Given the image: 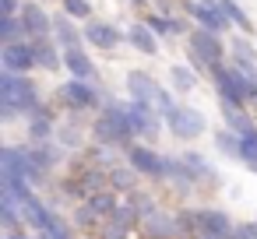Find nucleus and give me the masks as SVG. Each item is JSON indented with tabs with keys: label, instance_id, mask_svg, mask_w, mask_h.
Returning a JSON list of instances; mask_svg holds the SVG:
<instances>
[{
	"label": "nucleus",
	"instance_id": "obj_1",
	"mask_svg": "<svg viewBox=\"0 0 257 239\" xmlns=\"http://www.w3.org/2000/svg\"><path fill=\"white\" fill-rule=\"evenodd\" d=\"M43 109V99L36 92V81L29 74H15V71H4L0 74V120L11 123L18 116H29Z\"/></svg>",
	"mask_w": 257,
	"mask_h": 239
},
{
	"label": "nucleus",
	"instance_id": "obj_2",
	"mask_svg": "<svg viewBox=\"0 0 257 239\" xmlns=\"http://www.w3.org/2000/svg\"><path fill=\"white\" fill-rule=\"evenodd\" d=\"M92 141H106V144H116V148H131L134 141H138V134H134V127H131V113H127V102H116V99H109V102H102V109H99V116L92 120Z\"/></svg>",
	"mask_w": 257,
	"mask_h": 239
},
{
	"label": "nucleus",
	"instance_id": "obj_3",
	"mask_svg": "<svg viewBox=\"0 0 257 239\" xmlns=\"http://www.w3.org/2000/svg\"><path fill=\"white\" fill-rule=\"evenodd\" d=\"M225 53H229V46L222 43L218 32L190 29V36H187V64L197 74H211L215 67H222L225 64Z\"/></svg>",
	"mask_w": 257,
	"mask_h": 239
},
{
	"label": "nucleus",
	"instance_id": "obj_4",
	"mask_svg": "<svg viewBox=\"0 0 257 239\" xmlns=\"http://www.w3.org/2000/svg\"><path fill=\"white\" fill-rule=\"evenodd\" d=\"M57 102L67 113H95V109H102V92L95 88V81L71 78L57 88Z\"/></svg>",
	"mask_w": 257,
	"mask_h": 239
},
{
	"label": "nucleus",
	"instance_id": "obj_5",
	"mask_svg": "<svg viewBox=\"0 0 257 239\" xmlns=\"http://www.w3.org/2000/svg\"><path fill=\"white\" fill-rule=\"evenodd\" d=\"M166 130L176 137V141H197L204 130H208V120L201 109L187 106V102H176L169 113H166Z\"/></svg>",
	"mask_w": 257,
	"mask_h": 239
},
{
	"label": "nucleus",
	"instance_id": "obj_6",
	"mask_svg": "<svg viewBox=\"0 0 257 239\" xmlns=\"http://www.w3.org/2000/svg\"><path fill=\"white\" fill-rule=\"evenodd\" d=\"M0 172L22 176V179H29L32 186L46 179V172H43V169L32 162V155H29V144H4V148H0Z\"/></svg>",
	"mask_w": 257,
	"mask_h": 239
},
{
	"label": "nucleus",
	"instance_id": "obj_7",
	"mask_svg": "<svg viewBox=\"0 0 257 239\" xmlns=\"http://www.w3.org/2000/svg\"><path fill=\"white\" fill-rule=\"evenodd\" d=\"M127 113H131V127H134V134H138L141 141L152 144V141H159V137L166 134V116H162L155 106L127 99Z\"/></svg>",
	"mask_w": 257,
	"mask_h": 239
},
{
	"label": "nucleus",
	"instance_id": "obj_8",
	"mask_svg": "<svg viewBox=\"0 0 257 239\" xmlns=\"http://www.w3.org/2000/svg\"><path fill=\"white\" fill-rule=\"evenodd\" d=\"M187 218H190L194 232H204V235H215V239H232L236 221L222 207H190Z\"/></svg>",
	"mask_w": 257,
	"mask_h": 239
},
{
	"label": "nucleus",
	"instance_id": "obj_9",
	"mask_svg": "<svg viewBox=\"0 0 257 239\" xmlns=\"http://www.w3.org/2000/svg\"><path fill=\"white\" fill-rule=\"evenodd\" d=\"M183 8L197 22V29H208V32H218V36L232 29L229 18H225V11L218 8V0H183Z\"/></svg>",
	"mask_w": 257,
	"mask_h": 239
},
{
	"label": "nucleus",
	"instance_id": "obj_10",
	"mask_svg": "<svg viewBox=\"0 0 257 239\" xmlns=\"http://www.w3.org/2000/svg\"><path fill=\"white\" fill-rule=\"evenodd\" d=\"M0 67H4V71H15V74H29V71H36L32 43H29V39L4 43V46H0Z\"/></svg>",
	"mask_w": 257,
	"mask_h": 239
},
{
	"label": "nucleus",
	"instance_id": "obj_11",
	"mask_svg": "<svg viewBox=\"0 0 257 239\" xmlns=\"http://www.w3.org/2000/svg\"><path fill=\"white\" fill-rule=\"evenodd\" d=\"M162 158H166V155H159L148 141H134V144L127 148V162H131L141 176H148V179H162Z\"/></svg>",
	"mask_w": 257,
	"mask_h": 239
},
{
	"label": "nucleus",
	"instance_id": "obj_12",
	"mask_svg": "<svg viewBox=\"0 0 257 239\" xmlns=\"http://www.w3.org/2000/svg\"><path fill=\"white\" fill-rule=\"evenodd\" d=\"M22 29H25V39H43V36H53V15H46L36 0H25L22 11Z\"/></svg>",
	"mask_w": 257,
	"mask_h": 239
},
{
	"label": "nucleus",
	"instance_id": "obj_13",
	"mask_svg": "<svg viewBox=\"0 0 257 239\" xmlns=\"http://www.w3.org/2000/svg\"><path fill=\"white\" fill-rule=\"evenodd\" d=\"M85 43L95 50H116L120 43H127V32H120L113 22L92 18V22H85Z\"/></svg>",
	"mask_w": 257,
	"mask_h": 239
},
{
	"label": "nucleus",
	"instance_id": "obj_14",
	"mask_svg": "<svg viewBox=\"0 0 257 239\" xmlns=\"http://www.w3.org/2000/svg\"><path fill=\"white\" fill-rule=\"evenodd\" d=\"M32 43V53H36V67L46 71V74H57L64 67V50L53 36H43V39H29Z\"/></svg>",
	"mask_w": 257,
	"mask_h": 239
},
{
	"label": "nucleus",
	"instance_id": "obj_15",
	"mask_svg": "<svg viewBox=\"0 0 257 239\" xmlns=\"http://www.w3.org/2000/svg\"><path fill=\"white\" fill-rule=\"evenodd\" d=\"M162 88H166V85H159L148 71H131V74H127V95H131L134 102H148V106H155L159 95H162Z\"/></svg>",
	"mask_w": 257,
	"mask_h": 239
},
{
	"label": "nucleus",
	"instance_id": "obj_16",
	"mask_svg": "<svg viewBox=\"0 0 257 239\" xmlns=\"http://www.w3.org/2000/svg\"><path fill=\"white\" fill-rule=\"evenodd\" d=\"M25 123H29V144H43V141H57V116H53V109L50 106H43V109H36V113H29L25 116Z\"/></svg>",
	"mask_w": 257,
	"mask_h": 239
},
{
	"label": "nucleus",
	"instance_id": "obj_17",
	"mask_svg": "<svg viewBox=\"0 0 257 239\" xmlns=\"http://www.w3.org/2000/svg\"><path fill=\"white\" fill-rule=\"evenodd\" d=\"M85 162L109 172V169H116L120 162H127V151L116 148V144H106V141H92V144L85 148Z\"/></svg>",
	"mask_w": 257,
	"mask_h": 239
},
{
	"label": "nucleus",
	"instance_id": "obj_18",
	"mask_svg": "<svg viewBox=\"0 0 257 239\" xmlns=\"http://www.w3.org/2000/svg\"><path fill=\"white\" fill-rule=\"evenodd\" d=\"M162 179H166L176 193H190V190L197 186V179L190 176V169L183 165V158H173V155L162 158Z\"/></svg>",
	"mask_w": 257,
	"mask_h": 239
},
{
	"label": "nucleus",
	"instance_id": "obj_19",
	"mask_svg": "<svg viewBox=\"0 0 257 239\" xmlns=\"http://www.w3.org/2000/svg\"><path fill=\"white\" fill-rule=\"evenodd\" d=\"M64 71H67L71 78H85V81H95V78H99V67H95V60L85 53V46L64 50Z\"/></svg>",
	"mask_w": 257,
	"mask_h": 239
},
{
	"label": "nucleus",
	"instance_id": "obj_20",
	"mask_svg": "<svg viewBox=\"0 0 257 239\" xmlns=\"http://www.w3.org/2000/svg\"><path fill=\"white\" fill-rule=\"evenodd\" d=\"M123 32H127V46H134L138 53H145V57H155L159 53V36L152 32V25L145 18L134 22V25H127Z\"/></svg>",
	"mask_w": 257,
	"mask_h": 239
},
{
	"label": "nucleus",
	"instance_id": "obj_21",
	"mask_svg": "<svg viewBox=\"0 0 257 239\" xmlns=\"http://www.w3.org/2000/svg\"><path fill=\"white\" fill-rule=\"evenodd\" d=\"M53 39L60 43V50H74L85 43V29H78L74 18L60 11V15H53Z\"/></svg>",
	"mask_w": 257,
	"mask_h": 239
},
{
	"label": "nucleus",
	"instance_id": "obj_22",
	"mask_svg": "<svg viewBox=\"0 0 257 239\" xmlns=\"http://www.w3.org/2000/svg\"><path fill=\"white\" fill-rule=\"evenodd\" d=\"M145 22L152 25V32H155L159 39H180V36H190V32H187V22L176 18V15H155V11H148Z\"/></svg>",
	"mask_w": 257,
	"mask_h": 239
},
{
	"label": "nucleus",
	"instance_id": "obj_23",
	"mask_svg": "<svg viewBox=\"0 0 257 239\" xmlns=\"http://www.w3.org/2000/svg\"><path fill=\"white\" fill-rule=\"evenodd\" d=\"M180 158H183V165L190 169V176L197 179V186H215V183H218V169H215L201 151H183Z\"/></svg>",
	"mask_w": 257,
	"mask_h": 239
},
{
	"label": "nucleus",
	"instance_id": "obj_24",
	"mask_svg": "<svg viewBox=\"0 0 257 239\" xmlns=\"http://www.w3.org/2000/svg\"><path fill=\"white\" fill-rule=\"evenodd\" d=\"M229 57H232V64H236L239 71H246V74L257 78V53H253V46H250L246 36H239V39L229 43Z\"/></svg>",
	"mask_w": 257,
	"mask_h": 239
},
{
	"label": "nucleus",
	"instance_id": "obj_25",
	"mask_svg": "<svg viewBox=\"0 0 257 239\" xmlns=\"http://www.w3.org/2000/svg\"><path fill=\"white\" fill-rule=\"evenodd\" d=\"M197 81H201V74H197L190 64H173V67H169V88H173V92L190 95V92L197 88Z\"/></svg>",
	"mask_w": 257,
	"mask_h": 239
},
{
	"label": "nucleus",
	"instance_id": "obj_26",
	"mask_svg": "<svg viewBox=\"0 0 257 239\" xmlns=\"http://www.w3.org/2000/svg\"><path fill=\"white\" fill-rule=\"evenodd\" d=\"M222 120H225V127L236 130V134L257 130V123H253V116L246 113V106H225V102H222Z\"/></svg>",
	"mask_w": 257,
	"mask_h": 239
},
{
	"label": "nucleus",
	"instance_id": "obj_27",
	"mask_svg": "<svg viewBox=\"0 0 257 239\" xmlns=\"http://www.w3.org/2000/svg\"><path fill=\"white\" fill-rule=\"evenodd\" d=\"M81 113H71V123H60L57 127V141L67 148V151H78V148H85V130H81Z\"/></svg>",
	"mask_w": 257,
	"mask_h": 239
},
{
	"label": "nucleus",
	"instance_id": "obj_28",
	"mask_svg": "<svg viewBox=\"0 0 257 239\" xmlns=\"http://www.w3.org/2000/svg\"><path fill=\"white\" fill-rule=\"evenodd\" d=\"M138 169L131 165V162H120L116 169H109V186L116 190V193H134L138 190Z\"/></svg>",
	"mask_w": 257,
	"mask_h": 239
},
{
	"label": "nucleus",
	"instance_id": "obj_29",
	"mask_svg": "<svg viewBox=\"0 0 257 239\" xmlns=\"http://www.w3.org/2000/svg\"><path fill=\"white\" fill-rule=\"evenodd\" d=\"M218 8L225 11V18H229V25H232V29H239L243 36H253V22H250V15L236 4V0H218Z\"/></svg>",
	"mask_w": 257,
	"mask_h": 239
},
{
	"label": "nucleus",
	"instance_id": "obj_30",
	"mask_svg": "<svg viewBox=\"0 0 257 239\" xmlns=\"http://www.w3.org/2000/svg\"><path fill=\"white\" fill-rule=\"evenodd\" d=\"M88 204H92V207H95L102 218H109V214L120 207V193H116L113 186H102V190H95V193L88 197Z\"/></svg>",
	"mask_w": 257,
	"mask_h": 239
},
{
	"label": "nucleus",
	"instance_id": "obj_31",
	"mask_svg": "<svg viewBox=\"0 0 257 239\" xmlns=\"http://www.w3.org/2000/svg\"><path fill=\"white\" fill-rule=\"evenodd\" d=\"M215 148L222 151V155H229V158H239V151H243V134H236V130H218L215 134Z\"/></svg>",
	"mask_w": 257,
	"mask_h": 239
},
{
	"label": "nucleus",
	"instance_id": "obj_32",
	"mask_svg": "<svg viewBox=\"0 0 257 239\" xmlns=\"http://www.w3.org/2000/svg\"><path fill=\"white\" fill-rule=\"evenodd\" d=\"M102 221H106V218H102L88 200H78V207H74V225H78V228H102Z\"/></svg>",
	"mask_w": 257,
	"mask_h": 239
},
{
	"label": "nucleus",
	"instance_id": "obj_33",
	"mask_svg": "<svg viewBox=\"0 0 257 239\" xmlns=\"http://www.w3.org/2000/svg\"><path fill=\"white\" fill-rule=\"evenodd\" d=\"M18 39H25L22 18H0V46H4V43H18Z\"/></svg>",
	"mask_w": 257,
	"mask_h": 239
},
{
	"label": "nucleus",
	"instance_id": "obj_34",
	"mask_svg": "<svg viewBox=\"0 0 257 239\" xmlns=\"http://www.w3.org/2000/svg\"><path fill=\"white\" fill-rule=\"evenodd\" d=\"M60 11L71 15L74 22H92V4L88 0H60Z\"/></svg>",
	"mask_w": 257,
	"mask_h": 239
},
{
	"label": "nucleus",
	"instance_id": "obj_35",
	"mask_svg": "<svg viewBox=\"0 0 257 239\" xmlns=\"http://www.w3.org/2000/svg\"><path fill=\"white\" fill-rule=\"evenodd\" d=\"M239 162H243L250 172H257V130L243 134V151H239Z\"/></svg>",
	"mask_w": 257,
	"mask_h": 239
},
{
	"label": "nucleus",
	"instance_id": "obj_36",
	"mask_svg": "<svg viewBox=\"0 0 257 239\" xmlns=\"http://www.w3.org/2000/svg\"><path fill=\"white\" fill-rule=\"evenodd\" d=\"M127 200L134 204V211H138L141 218H148L152 211H159V204H155V197H152V193H141V190H134V193H127Z\"/></svg>",
	"mask_w": 257,
	"mask_h": 239
},
{
	"label": "nucleus",
	"instance_id": "obj_37",
	"mask_svg": "<svg viewBox=\"0 0 257 239\" xmlns=\"http://www.w3.org/2000/svg\"><path fill=\"white\" fill-rule=\"evenodd\" d=\"M232 239H257V221H239L232 228Z\"/></svg>",
	"mask_w": 257,
	"mask_h": 239
},
{
	"label": "nucleus",
	"instance_id": "obj_38",
	"mask_svg": "<svg viewBox=\"0 0 257 239\" xmlns=\"http://www.w3.org/2000/svg\"><path fill=\"white\" fill-rule=\"evenodd\" d=\"M22 0H0V18H18Z\"/></svg>",
	"mask_w": 257,
	"mask_h": 239
},
{
	"label": "nucleus",
	"instance_id": "obj_39",
	"mask_svg": "<svg viewBox=\"0 0 257 239\" xmlns=\"http://www.w3.org/2000/svg\"><path fill=\"white\" fill-rule=\"evenodd\" d=\"M173 106H176V99H173V92H169V88H162V95H159V102H155V109H159V113L166 116V113H169Z\"/></svg>",
	"mask_w": 257,
	"mask_h": 239
},
{
	"label": "nucleus",
	"instance_id": "obj_40",
	"mask_svg": "<svg viewBox=\"0 0 257 239\" xmlns=\"http://www.w3.org/2000/svg\"><path fill=\"white\" fill-rule=\"evenodd\" d=\"M99 239H131L127 232H116V228H109V225H102L99 228Z\"/></svg>",
	"mask_w": 257,
	"mask_h": 239
},
{
	"label": "nucleus",
	"instance_id": "obj_41",
	"mask_svg": "<svg viewBox=\"0 0 257 239\" xmlns=\"http://www.w3.org/2000/svg\"><path fill=\"white\" fill-rule=\"evenodd\" d=\"M131 4H134V8H148V4H152V0H131Z\"/></svg>",
	"mask_w": 257,
	"mask_h": 239
},
{
	"label": "nucleus",
	"instance_id": "obj_42",
	"mask_svg": "<svg viewBox=\"0 0 257 239\" xmlns=\"http://www.w3.org/2000/svg\"><path fill=\"white\" fill-rule=\"evenodd\" d=\"M253 221H257V214H253Z\"/></svg>",
	"mask_w": 257,
	"mask_h": 239
}]
</instances>
